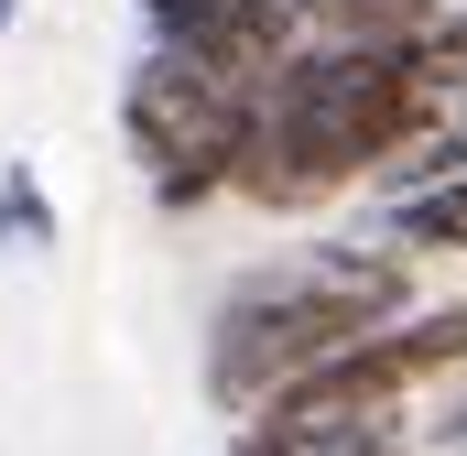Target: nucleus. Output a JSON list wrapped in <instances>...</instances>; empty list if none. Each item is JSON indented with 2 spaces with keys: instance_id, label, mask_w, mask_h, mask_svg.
<instances>
[{
  "instance_id": "obj_4",
  "label": "nucleus",
  "mask_w": 467,
  "mask_h": 456,
  "mask_svg": "<svg viewBox=\"0 0 467 456\" xmlns=\"http://www.w3.org/2000/svg\"><path fill=\"white\" fill-rule=\"evenodd\" d=\"M457 174H467V98H457V109H435L413 141H402V163L380 174V196L402 207V196H424V185H457Z\"/></svg>"
},
{
  "instance_id": "obj_8",
  "label": "nucleus",
  "mask_w": 467,
  "mask_h": 456,
  "mask_svg": "<svg viewBox=\"0 0 467 456\" xmlns=\"http://www.w3.org/2000/svg\"><path fill=\"white\" fill-rule=\"evenodd\" d=\"M11 22H22V0H0V33H11Z\"/></svg>"
},
{
  "instance_id": "obj_1",
  "label": "nucleus",
  "mask_w": 467,
  "mask_h": 456,
  "mask_svg": "<svg viewBox=\"0 0 467 456\" xmlns=\"http://www.w3.org/2000/svg\"><path fill=\"white\" fill-rule=\"evenodd\" d=\"M402 305H413V261L402 250H294V261L229 283V305L207 326V402L261 424L283 391H305L348 347L402 326Z\"/></svg>"
},
{
  "instance_id": "obj_6",
  "label": "nucleus",
  "mask_w": 467,
  "mask_h": 456,
  "mask_svg": "<svg viewBox=\"0 0 467 456\" xmlns=\"http://www.w3.org/2000/svg\"><path fill=\"white\" fill-rule=\"evenodd\" d=\"M391 228H402V261H413V250H467V174H457V185L402 196V207H391Z\"/></svg>"
},
{
  "instance_id": "obj_3",
  "label": "nucleus",
  "mask_w": 467,
  "mask_h": 456,
  "mask_svg": "<svg viewBox=\"0 0 467 456\" xmlns=\"http://www.w3.org/2000/svg\"><path fill=\"white\" fill-rule=\"evenodd\" d=\"M250 119H261V88H239L218 66L152 44L119 88V130L152 174L163 207H207V196H239V163H250Z\"/></svg>"
},
{
  "instance_id": "obj_2",
  "label": "nucleus",
  "mask_w": 467,
  "mask_h": 456,
  "mask_svg": "<svg viewBox=\"0 0 467 456\" xmlns=\"http://www.w3.org/2000/svg\"><path fill=\"white\" fill-rule=\"evenodd\" d=\"M424 88L402 55H358V44H316L261 88V119H250V163H239V196L294 218L316 196H337L358 174H391L402 141L424 130Z\"/></svg>"
},
{
  "instance_id": "obj_7",
  "label": "nucleus",
  "mask_w": 467,
  "mask_h": 456,
  "mask_svg": "<svg viewBox=\"0 0 467 456\" xmlns=\"http://www.w3.org/2000/svg\"><path fill=\"white\" fill-rule=\"evenodd\" d=\"M402 66H413L424 109H457V98H467V11H446V22H435V44H413Z\"/></svg>"
},
{
  "instance_id": "obj_5",
  "label": "nucleus",
  "mask_w": 467,
  "mask_h": 456,
  "mask_svg": "<svg viewBox=\"0 0 467 456\" xmlns=\"http://www.w3.org/2000/svg\"><path fill=\"white\" fill-rule=\"evenodd\" d=\"M0 250L11 261H44L55 250V196H44L33 163H0Z\"/></svg>"
}]
</instances>
